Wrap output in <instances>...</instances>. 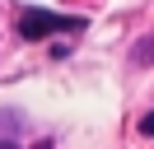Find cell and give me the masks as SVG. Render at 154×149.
<instances>
[{
  "label": "cell",
  "instance_id": "cell-3",
  "mask_svg": "<svg viewBox=\"0 0 154 149\" xmlns=\"http://www.w3.org/2000/svg\"><path fill=\"white\" fill-rule=\"evenodd\" d=\"M0 149H19V144H10V140H0Z\"/></svg>",
  "mask_w": 154,
  "mask_h": 149
},
{
  "label": "cell",
  "instance_id": "cell-1",
  "mask_svg": "<svg viewBox=\"0 0 154 149\" xmlns=\"http://www.w3.org/2000/svg\"><path fill=\"white\" fill-rule=\"evenodd\" d=\"M84 28V19L75 14H51V9H23L19 14V37H28V42H42L47 33H79Z\"/></svg>",
  "mask_w": 154,
  "mask_h": 149
},
{
  "label": "cell",
  "instance_id": "cell-2",
  "mask_svg": "<svg viewBox=\"0 0 154 149\" xmlns=\"http://www.w3.org/2000/svg\"><path fill=\"white\" fill-rule=\"evenodd\" d=\"M140 135H149V140H154V112H145V117H140Z\"/></svg>",
  "mask_w": 154,
  "mask_h": 149
}]
</instances>
